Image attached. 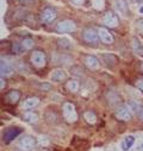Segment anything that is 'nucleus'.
Listing matches in <instances>:
<instances>
[{
    "instance_id": "obj_9",
    "label": "nucleus",
    "mask_w": 143,
    "mask_h": 151,
    "mask_svg": "<svg viewBox=\"0 0 143 151\" xmlns=\"http://www.w3.org/2000/svg\"><path fill=\"white\" fill-rule=\"evenodd\" d=\"M131 111L128 106H121L117 111H116V118L123 122H128L131 119Z\"/></svg>"
},
{
    "instance_id": "obj_23",
    "label": "nucleus",
    "mask_w": 143,
    "mask_h": 151,
    "mask_svg": "<svg viewBox=\"0 0 143 151\" xmlns=\"http://www.w3.org/2000/svg\"><path fill=\"white\" fill-rule=\"evenodd\" d=\"M84 118L86 119V122L88 124H94L97 122V117L94 114V112H92V111H86L84 113Z\"/></svg>"
},
{
    "instance_id": "obj_37",
    "label": "nucleus",
    "mask_w": 143,
    "mask_h": 151,
    "mask_svg": "<svg viewBox=\"0 0 143 151\" xmlns=\"http://www.w3.org/2000/svg\"><path fill=\"white\" fill-rule=\"evenodd\" d=\"M142 147H143V144H142Z\"/></svg>"
},
{
    "instance_id": "obj_4",
    "label": "nucleus",
    "mask_w": 143,
    "mask_h": 151,
    "mask_svg": "<svg viewBox=\"0 0 143 151\" xmlns=\"http://www.w3.org/2000/svg\"><path fill=\"white\" fill-rule=\"evenodd\" d=\"M57 18V13L56 11L53 9V7H47L44 9L42 12H41V16H40V19L43 24H51L55 19Z\"/></svg>"
},
{
    "instance_id": "obj_26",
    "label": "nucleus",
    "mask_w": 143,
    "mask_h": 151,
    "mask_svg": "<svg viewBox=\"0 0 143 151\" xmlns=\"http://www.w3.org/2000/svg\"><path fill=\"white\" fill-rule=\"evenodd\" d=\"M38 142H40V144H41L42 146H47V145L49 144V139H48V137H46V136H41L40 139H38Z\"/></svg>"
},
{
    "instance_id": "obj_31",
    "label": "nucleus",
    "mask_w": 143,
    "mask_h": 151,
    "mask_svg": "<svg viewBox=\"0 0 143 151\" xmlns=\"http://www.w3.org/2000/svg\"><path fill=\"white\" fill-rule=\"evenodd\" d=\"M0 83H1V86H0V88L4 89V87H5V81H4V78H3V76H1V79H0Z\"/></svg>"
},
{
    "instance_id": "obj_21",
    "label": "nucleus",
    "mask_w": 143,
    "mask_h": 151,
    "mask_svg": "<svg viewBox=\"0 0 143 151\" xmlns=\"http://www.w3.org/2000/svg\"><path fill=\"white\" fill-rule=\"evenodd\" d=\"M66 87H67V89H68L69 92L77 93V92L79 91V88H80V83H79L77 80H69V81L67 82Z\"/></svg>"
},
{
    "instance_id": "obj_3",
    "label": "nucleus",
    "mask_w": 143,
    "mask_h": 151,
    "mask_svg": "<svg viewBox=\"0 0 143 151\" xmlns=\"http://www.w3.org/2000/svg\"><path fill=\"white\" fill-rule=\"evenodd\" d=\"M77 30V24L73 20H62L56 25V31L60 33H69Z\"/></svg>"
},
{
    "instance_id": "obj_34",
    "label": "nucleus",
    "mask_w": 143,
    "mask_h": 151,
    "mask_svg": "<svg viewBox=\"0 0 143 151\" xmlns=\"http://www.w3.org/2000/svg\"><path fill=\"white\" fill-rule=\"evenodd\" d=\"M137 4H143V0H135Z\"/></svg>"
},
{
    "instance_id": "obj_27",
    "label": "nucleus",
    "mask_w": 143,
    "mask_h": 151,
    "mask_svg": "<svg viewBox=\"0 0 143 151\" xmlns=\"http://www.w3.org/2000/svg\"><path fill=\"white\" fill-rule=\"evenodd\" d=\"M136 27H137V30H138L139 32L143 33V19H139V20L136 23Z\"/></svg>"
},
{
    "instance_id": "obj_33",
    "label": "nucleus",
    "mask_w": 143,
    "mask_h": 151,
    "mask_svg": "<svg viewBox=\"0 0 143 151\" xmlns=\"http://www.w3.org/2000/svg\"><path fill=\"white\" fill-rule=\"evenodd\" d=\"M138 12H139L141 14H143V5H142V6H141V7L138 9Z\"/></svg>"
},
{
    "instance_id": "obj_11",
    "label": "nucleus",
    "mask_w": 143,
    "mask_h": 151,
    "mask_svg": "<svg viewBox=\"0 0 143 151\" xmlns=\"http://www.w3.org/2000/svg\"><path fill=\"white\" fill-rule=\"evenodd\" d=\"M67 78V74L63 69H54L50 73V80L54 82H62Z\"/></svg>"
},
{
    "instance_id": "obj_18",
    "label": "nucleus",
    "mask_w": 143,
    "mask_h": 151,
    "mask_svg": "<svg viewBox=\"0 0 143 151\" xmlns=\"http://www.w3.org/2000/svg\"><path fill=\"white\" fill-rule=\"evenodd\" d=\"M132 48H134L136 54L143 55V43L139 38H137V37H134L132 38Z\"/></svg>"
},
{
    "instance_id": "obj_25",
    "label": "nucleus",
    "mask_w": 143,
    "mask_h": 151,
    "mask_svg": "<svg viewBox=\"0 0 143 151\" xmlns=\"http://www.w3.org/2000/svg\"><path fill=\"white\" fill-rule=\"evenodd\" d=\"M22 45H23V48L24 49H31L32 47H33V41L31 40V38H24L23 41H22Z\"/></svg>"
},
{
    "instance_id": "obj_29",
    "label": "nucleus",
    "mask_w": 143,
    "mask_h": 151,
    "mask_svg": "<svg viewBox=\"0 0 143 151\" xmlns=\"http://www.w3.org/2000/svg\"><path fill=\"white\" fill-rule=\"evenodd\" d=\"M41 89H44V91H49V89H51V86H50V83H48V82H44V83H42V85H41Z\"/></svg>"
},
{
    "instance_id": "obj_1",
    "label": "nucleus",
    "mask_w": 143,
    "mask_h": 151,
    "mask_svg": "<svg viewBox=\"0 0 143 151\" xmlns=\"http://www.w3.org/2000/svg\"><path fill=\"white\" fill-rule=\"evenodd\" d=\"M62 111H63V117L66 118L67 122H69V123L77 122V119H78V113H77V109H75L74 104H72V102H66V104H63Z\"/></svg>"
},
{
    "instance_id": "obj_22",
    "label": "nucleus",
    "mask_w": 143,
    "mask_h": 151,
    "mask_svg": "<svg viewBox=\"0 0 143 151\" xmlns=\"http://www.w3.org/2000/svg\"><path fill=\"white\" fill-rule=\"evenodd\" d=\"M56 44L62 50H69L72 48V44H70V42L67 38H58L57 42H56Z\"/></svg>"
},
{
    "instance_id": "obj_14",
    "label": "nucleus",
    "mask_w": 143,
    "mask_h": 151,
    "mask_svg": "<svg viewBox=\"0 0 143 151\" xmlns=\"http://www.w3.org/2000/svg\"><path fill=\"white\" fill-rule=\"evenodd\" d=\"M85 65L91 70H97L99 68V61L94 56H87L85 58Z\"/></svg>"
},
{
    "instance_id": "obj_28",
    "label": "nucleus",
    "mask_w": 143,
    "mask_h": 151,
    "mask_svg": "<svg viewBox=\"0 0 143 151\" xmlns=\"http://www.w3.org/2000/svg\"><path fill=\"white\" fill-rule=\"evenodd\" d=\"M136 87L139 89V91H142L143 92V79H138L137 81H136Z\"/></svg>"
},
{
    "instance_id": "obj_7",
    "label": "nucleus",
    "mask_w": 143,
    "mask_h": 151,
    "mask_svg": "<svg viewBox=\"0 0 143 151\" xmlns=\"http://www.w3.org/2000/svg\"><path fill=\"white\" fill-rule=\"evenodd\" d=\"M103 23L109 27H116L118 25V17L116 16V13L113 11H109L104 14Z\"/></svg>"
},
{
    "instance_id": "obj_16",
    "label": "nucleus",
    "mask_w": 143,
    "mask_h": 151,
    "mask_svg": "<svg viewBox=\"0 0 143 151\" xmlns=\"http://www.w3.org/2000/svg\"><path fill=\"white\" fill-rule=\"evenodd\" d=\"M23 120L29 123V124H35L36 122L38 120V114L36 112H25L23 114Z\"/></svg>"
},
{
    "instance_id": "obj_5",
    "label": "nucleus",
    "mask_w": 143,
    "mask_h": 151,
    "mask_svg": "<svg viewBox=\"0 0 143 151\" xmlns=\"http://www.w3.org/2000/svg\"><path fill=\"white\" fill-rule=\"evenodd\" d=\"M22 132V129L19 127H9L4 131V134H3V139L5 142V144H10L13 139H16L19 133Z\"/></svg>"
},
{
    "instance_id": "obj_12",
    "label": "nucleus",
    "mask_w": 143,
    "mask_h": 151,
    "mask_svg": "<svg viewBox=\"0 0 143 151\" xmlns=\"http://www.w3.org/2000/svg\"><path fill=\"white\" fill-rule=\"evenodd\" d=\"M113 7L117 12H119V14L122 16H126L128 14V11H129V7H128V4L125 0H115L113 1Z\"/></svg>"
},
{
    "instance_id": "obj_17",
    "label": "nucleus",
    "mask_w": 143,
    "mask_h": 151,
    "mask_svg": "<svg viewBox=\"0 0 143 151\" xmlns=\"http://www.w3.org/2000/svg\"><path fill=\"white\" fill-rule=\"evenodd\" d=\"M128 107L130 108V111H131L132 113H135V114H137V116H141L142 112H143V107H142L138 102L132 101V100H130V101L128 102Z\"/></svg>"
},
{
    "instance_id": "obj_36",
    "label": "nucleus",
    "mask_w": 143,
    "mask_h": 151,
    "mask_svg": "<svg viewBox=\"0 0 143 151\" xmlns=\"http://www.w3.org/2000/svg\"><path fill=\"white\" fill-rule=\"evenodd\" d=\"M141 68H142V71H143V62L141 63Z\"/></svg>"
},
{
    "instance_id": "obj_10",
    "label": "nucleus",
    "mask_w": 143,
    "mask_h": 151,
    "mask_svg": "<svg viewBox=\"0 0 143 151\" xmlns=\"http://www.w3.org/2000/svg\"><path fill=\"white\" fill-rule=\"evenodd\" d=\"M98 35H99V40H100L103 43H105V44H112L113 41H115L112 33H110L109 30H106V29H104V27H100V29L98 30Z\"/></svg>"
},
{
    "instance_id": "obj_35",
    "label": "nucleus",
    "mask_w": 143,
    "mask_h": 151,
    "mask_svg": "<svg viewBox=\"0 0 143 151\" xmlns=\"http://www.w3.org/2000/svg\"><path fill=\"white\" fill-rule=\"evenodd\" d=\"M139 117H141V119H142V120H143V112H142V114H141V116H139Z\"/></svg>"
},
{
    "instance_id": "obj_8",
    "label": "nucleus",
    "mask_w": 143,
    "mask_h": 151,
    "mask_svg": "<svg viewBox=\"0 0 143 151\" xmlns=\"http://www.w3.org/2000/svg\"><path fill=\"white\" fill-rule=\"evenodd\" d=\"M82 37H84V40L90 44H95L99 40V35L94 29H86L82 32Z\"/></svg>"
},
{
    "instance_id": "obj_19",
    "label": "nucleus",
    "mask_w": 143,
    "mask_h": 151,
    "mask_svg": "<svg viewBox=\"0 0 143 151\" xmlns=\"http://www.w3.org/2000/svg\"><path fill=\"white\" fill-rule=\"evenodd\" d=\"M134 143H135V137H134V136H128V137H125L124 140L122 142V149H123L124 151H128V150L131 149V146L134 145Z\"/></svg>"
},
{
    "instance_id": "obj_20",
    "label": "nucleus",
    "mask_w": 143,
    "mask_h": 151,
    "mask_svg": "<svg viewBox=\"0 0 143 151\" xmlns=\"http://www.w3.org/2000/svg\"><path fill=\"white\" fill-rule=\"evenodd\" d=\"M19 98H20V93L16 89H12L7 93V99L11 104H17L19 101Z\"/></svg>"
},
{
    "instance_id": "obj_24",
    "label": "nucleus",
    "mask_w": 143,
    "mask_h": 151,
    "mask_svg": "<svg viewBox=\"0 0 143 151\" xmlns=\"http://www.w3.org/2000/svg\"><path fill=\"white\" fill-rule=\"evenodd\" d=\"M92 6L97 11H101L105 7V0H92Z\"/></svg>"
},
{
    "instance_id": "obj_15",
    "label": "nucleus",
    "mask_w": 143,
    "mask_h": 151,
    "mask_svg": "<svg viewBox=\"0 0 143 151\" xmlns=\"http://www.w3.org/2000/svg\"><path fill=\"white\" fill-rule=\"evenodd\" d=\"M0 73H1V76H11L13 74V69L12 67L4 60H1V67H0Z\"/></svg>"
},
{
    "instance_id": "obj_13",
    "label": "nucleus",
    "mask_w": 143,
    "mask_h": 151,
    "mask_svg": "<svg viewBox=\"0 0 143 151\" xmlns=\"http://www.w3.org/2000/svg\"><path fill=\"white\" fill-rule=\"evenodd\" d=\"M38 104H40V99H38V98H36V96L29 98V99H26V100L22 104V108H23V109H32V108H35L36 106H38Z\"/></svg>"
},
{
    "instance_id": "obj_32",
    "label": "nucleus",
    "mask_w": 143,
    "mask_h": 151,
    "mask_svg": "<svg viewBox=\"0 0 143 151\" xmlns=\"http://www.w3.org/2000/svg\"><path fill=\"white\" fill-rule=\"evenodd\" d=\"M18 1H20V3H25V4H27V3H31L32 0H18Z\"/></svg>"
},
{
    "instance_id": "obj_2",
    "label": "nucleus",
    "mask_w": 143,
    "mask_h": 151,
    "mask_svg": "<svg viewBox=\"0 0 143 151\" xmlns=\"http://www.w3.org/2000/svg\"><path fill=\"white\" fill-rule=\"evenodd\" d=\"M30 61L36 68H43L46 67V63H47V56L41 50H33L31 52Z\"/></svg>"
},
{
    "instance_id": "obj_30",
    "label": "nucleus",
    "mask_w": 143,
    "mask_h": 151,
    "mask_svg": "<svg viewBox=\"0 0 143 151\" xmlns=\"http://www.w3.org/2000/svg\"><path fill=\"white\" fill-rule=\"evenodd\" d=\"M72 1H73L74 4H77V5H82L85 0H72Z\"/></svg>"
},
{
    "instance_id": "obj_6",
    "label": "nucleus",
    "mask_w": 143,
    "mask_h": 151,
    "mask_svg": "<svg viewBox=\"0 0 143 151\" xmlns=\"http://www.w3.org/2000/svg\"><path fill=\"white\" fill-rule=\"evenodd\" d=\"M35 144H36V139L33 137H31V136H24L23 138H20V140L18 143V146L23 151H30V150L33 149Z\"/></svg>"
}]
</instances>
